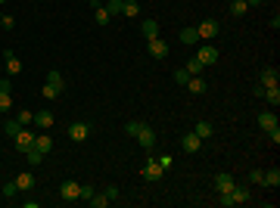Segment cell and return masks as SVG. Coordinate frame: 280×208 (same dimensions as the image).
I'll return each mask as SVG.
<instances>
[{"instance_id": "6da1fadb", "label": "cell", "mask_w": 280, "mask_h": 208, "mask_svg": "<svg viewBox=\"0 0 280 208\" xmlns=\"http://www.w3.org/2000/svg\"><path fill=\"white\" fill-rule=\"evenodd\" d=\"M249 202V187H234L231 193H221V205L231 208V205H243Z\"/></svg>"}, {"instance_id": "7a4b0ae2", "label": "cell", "mask_w": 280, "mask_h": 208, "mask_svg": "<svg viewBox=\"0 0 280 208\" xmlns=\"http://www.w3.org/2000/svg\"><path fill=\"white\" fill-rule=\"evenodd\" d=\"M143 180H150V184H156V180H162V174H165V168L159 165V159H150L147 165H143Z\"/></svg>"}, {"instance_id": "3957f363", "label": "cell", "mask_w": 280, "mask_h": 208, "mask_svg": "<svg viewBox=\"0 0 280 208\" xmlns=\"http://www.w3.org/2000/svg\"><path fill=\"white\" fill-rule=\"evenodd\" d=\"M196 31H199V40H212L218 31H221V25H218V19H202L196 25Z\"/></svg>"}, {"instance_id": "277c9868", "label": "cell", "mask_w": 280, "mask_h": 208, "mask_svg": "<svg viewBox=\"0 0 280 208\" xmlns=\"http://www.w3.org/2000/svg\"><path fill=\"white\" fill-rule=\"evenodd\" d=\"M196 59H199L202 65H215V62H218V47L206 40V44H202V47L196 50Z\"/></svg>"}, {"instance_id": "5b68a950", "label": "cell", "mask_w": 280, "mask_h": 208, "mask_svg": "<svg viewBox=\"0 0 280 208\" xmlns=\"http://www.w3.org/2000/svg\"><path fill=\"white\" fill-rule=\"evenodd\" d=\"M59 196H63L65 202H78V199H81V184H75V180H63Z\"/></svg>"}, {"instance_id": "8992f818", "label": "cell", "mask_w": 280, "mask_h": 208, "mask_svg": "<svg viewBox=\"0 0 280 208\" xmlns=\"http://www.w3.org/2000/svg\"><path fill=\"white\" fill-rule=\"evenodd\" d=\"M87 137H90V124H87V121H75V124H69V140H75V143H84Z\"/></svg>"}, {"instance_id": "52a82bcc", "label": "cell", "mask_w": 280, "mask_h": 208, "mask_svg": "<svg viewBox=\"0 0 280 208\" xmlns=\"http://www.w3.org/2000/svg\"><path fill=\"white\" fill-rule=\"evenodd\" d=\"M13 143H16V149H19V152H28V149H31V146H35V134H31V131H28V128H22V131H19V134H16V137H13Z\"/></svg>"}, {"instance_id": "ba28073f", "label": "cell", "mask_w": 280, "mask_h": 208, "mask_svg": "<svg viewBox=\"0 0 280 208\" xmlns=\"http://www.w3.org/2000/svg\"><path fill=\"white\" fill-rule=\"evenodd\" d=\"M134 140H137V143H140L143 149H152V146H156V131H152L150 124H143V128L137 131V137H134Z\"/></svg>"}, {"instance_id": "9c48e42d", "label": "cell", "mask_w": 280, "mask_h": 208, "mask_svg": "<svg viewBox=\"0 0 280 208\" xmlns=\"http://www.w3.org/2000/svg\"><path fill=\"white\" fill-rule=\"evenodd\" d=\"M258 84L261 87H277L280 84V72L277 69H261L258 72Z\"/></svg>"}, {"instance_id": "30bf717a", "label": "cell", "mask_w": 280, "mask_h": 208, "mask_svg": "<svg viewBox=\"0 0 280 208\" xmlns=\"http://www.w3.org/2000/svg\"><path fill=\"white\" fill-rule=\"evenodd\" d=\"M147 44H150V56H152V59H165V56H168V44L162 38H152V40H147Z\"/></svg>"}, {"instance_id": "8fae6325", "label": "cell", "mask_w": 280, "mask_h": 208, "mask_svg": "<svg viewBox=\"0 0 280 208\" xmlns=\"http://www.w3.org/2000/svg\"><path fill=\"white\" fill-rule=\"evenodd\" d=\"M181 149H184V152H199V149H202V140L190 131V134L181 137Z\"/></svg>"}, {"instance_id": "7c38bea8", "label": "cell", "mask_w": 280, "mask_h": 208, "mask_svg": "<svg viewBox=\"0 0 280 208\" xmlns=\"http://www.w3.org/2000/svg\"><path fill=\"white\" fill-rule=\"evenodd\" d=\"M3 62H6V75H19L22 72V62L13 50H3Z\"/></svg>"}, {"instance_id": "4fadbf2b", "label": "cell", "mask_w": 280, "mask_h": 208, "mask_svg": "<svg viewBox=\"0 0 280 208\" xmlns=\"http://www.w3.org/2000/svg\"><path fill=\"white\" fill-rule=\"evenodd\" d=\"M234 187H237L234 174H218V177H215V189H218V193H231Z\"/></svg>"}, {"instance_id": "5bb4252c", "label": "cell", "mask_w": 280, "mask_h": 208, "mask_svg": "<svg viewBox=\"0 0 280 208\" xmlns=\"http://www.w3.org/2000/svg\"><path fill=\"white\" fill-rule=\"evenodd\" d=\"M184 87L190 90V94H196V96H202V94L209 90V84H206V78H202V75H196V78H190V81H187Z\"/></svg>"}, {"instance_id": "9a60e30c", "label": "cell", "mask_w": 280, "mask_h": 208, "mask_svg": "<svg viewBox=\"0 0 280 208\" xmlns=\"http://www.w3.org/2000/svg\"><path fill=\"white\" fill-rule=\"evenodd\" d=\"M140 35L147 38V40L159 38V22H156V19H143V22H140Z\"/></svg>"}, {"instance_id": "2e32d148", "label": "cell", "mask_w": 280, "mask_h": 208, "mask_svg": "<svg viewBox=\"0 0 280 208\" xmlns=\"http://www.w3.org/2000/svg\"><path fill=\"white\" fill-rule=\"evenodd\" d=\"M277 124H280V121H277V115H274V112H261V115H258V128L265 131V134H268V131H274Z\"/></svg>"}, {"instance_id": "e0dca14e", "label": "cell", "mask_w": 280, "mask_h": 208, "mask_svg": "<svg viewBox=\"0 0 280 208\" xmlns=\"http://www.w3.org/2000/svg\"><path fill=\"white\" fill-rule=\"evenodd\" d=\"M35 124H38L41 131H50V128H53V115H50V109L35 112Z\"/></svg>"}, {"instance_id": "ac0fdd59", "label": "cell", "mask_w": 280, "mask_h": 208, "mask_svg": "<svg viewBox=\"0 0 280 208\" xmlns=\"http://www.w3.org/2000/svg\"><path fill=\"white\" fill-rule=\"evenodd\" d=\"M181 44H187V47L199 44V31H196V25H190V28H181Z\"/></svg>"}, {"instance_id": "d6986e66", "label": "cell", "mask_w": 280, "mask_h": 208, "mask_svg": "<svg viewBox=\"0 0 280 208\" xmlns=\"http://www.w3.org/2000/svg\"><path fill=\"white\" fill-rule=\"evenodd\" d=\"M31 149H38V152H50V149H53V140H50V134H35V146Z\"/></svg>"}, {"instance_id": "ffe728a7", "label": "cell", "mask_w": 280, "mask_h": 208, "mask_svg": "<svg viewBox=\"0 0 280 208\" xmlns=\"http://www.w3.org/2000/svg\"><path fill=\"white\" fill-rule=\"evenodd\" d=\"M16 187H19V193H22V189H31V187H35V174H28V171H22V174H16Z\"/></svg>"}, {"instance_id": "44dd1931", "label": "cell", "mask_w": 280, "mask_h": 208, "mask_svg": "<svg viewBox=\"0 0 280 208\" xmlns=\"http://www.w3.org/2000/svg\"><path fill=\"white\" fill-rule=\"evenodd\" d=\"M193 134H196L199 140H209V137H215V124H209V121H199L196 128H193Z\"/></svg>"}, {"instance_id": "7402d4cb", "label": "cell", "mask_w": 280, "mask_h": 208, "mask_svg": "<svg viewBox=\"0 0 280 208\" xmlns=\"http://www.w3.org/2000/svg\"><path fill=\"white\" fill-rule=\"evenodd\" d=\"M202 69H206V65H202L196 56H193V59H187V65H184V72L190 75V78H196V75H202Z\"/></svg>"}, {"instance_id": "603a6c76", "label": "cell", "mask_w": 280, "mask_h": 208, "mask_svg": "<svg viewBox=\"0 0 280 208\" xmlns=\"http://www.w3.org/2000/svg\"><path fill=\"white\" fill-rule=\"evenodd\" d=\"M25 162H28L31 168H41V165H44V152H38V149H28V152H25Z\"/></svg>"}, {"instance_id": "cb8c5ba5", "label": "cell", "mask_w": 280, "mask_h": 208, "mask_svg": "<svg viewBox=\"0 0 280 208\" xmlns=\"http://www.w3.org/2000/svg\"><path fill=\"white\" fill-rule=\"evenodd\" d=\"M261 187H280V168L265 171V180H261Z\"/></svg>"}, {"instance_id": "d4e9b609", "label": "cell", "mask_w": 280, "mask_h": 208, "mask_svg": "<svg viewBox=\"0 0 280 208\" xmlns=\"http://www.w3.org/2000/svg\"><path fill=\"white\" fill-rule=\"evenodd\" d=\"M261 99H265V103H271V106H280V87H265Z\"/></svg>"}, {"instance_id": "484cf974", "label": "cell", "mask_w": 280, "mask_h": 208, "mask_svg": "<svg viewBox=\"0 0 280 208\" xmlns=\"http://www.w3.org/2000/svg\"><path fill=\"white\" fill-rule=\"evenodd\" d=\"M122 16H128V19H140V3H137V0H128L125 10H122Z\"/></svg>"}, {"instance_id": "4316f807", "label": "cell", "mask_w": 280, "mask_h": 208, "mask_svg": "<svg viewBox=\"0 0 280 208\" xmlns=\"http://www.w3.org/2000/svg\"><path fill=\"white\" fill-rule=\"evenodd\" d=\"M93 16H97V22H100V25H109V22H112V16H109V10H106L103 3L93 6Z\"/></svg>"}, {"instance_id": "83f0119b", "label": "cell", "mask_w": 280, "mask_h": 208, "mask_svg": "<svg viewBox=\"0 0 280 208\" xmlns=\"http://www.w3.org/2000/svg\"><path fill=\"white\" fill-rule=\"evenodd\" d=\"M47 84H53L56 90H65V81H63V72H56V69H53V72L47 75Z\"/></svg>"}, {"instance_id": "f1b7e54d", "label": "cell", "mask_w": 280, "mask_h": 208, "mask_svg": "<svg viewBox=\"0 0 280 208\" xmlns=\"http://www.w3.org/2000/svg\"><path fill=\"white\" fill-rule=\"evenodd\" d=\"M246 10H249V3H246V0H234V3H231V16H234V19L246 16Z\"/></svg>"}, {"instance_id": "f546056e", "label": "cell", "mask_w": 280, "mask_h": 208, "mask_svg": "<svg viewBox=\"0 0 280 208\" xmlns=\"http://www.w3.org/2000/svg\"><path fill=\"white\" fill-rule=\"evenodd\" d=\"M106 10H109V16H112V19H115V16H122V10H125V3H122V0H106Z\"/></svg>"}, {"instance_id": "4dcf8cb0", "label": "cell", "mask_w": 280, "mask_h": 208, "mask_svg": "<svg viewBox=\"0 0 280 208\" xmlns=\"http://www.w3.org/2000/svg\"><path fill=\"white\" fill-rule=\"evenodd\" d=\"M87 205H90V208H106V205H109V199H106L103 193H93V196L87 199Z\"/></svg>"}, {"instance_id": "1f68e13d", "label": "cell", "mask_w": 280, "mask_h": 208, "mask_svg": "<svg viewBox=\"0 0 280 208\" xmlns=\"http://www.w3.org/2000/svg\"><path fill=\"white\" fill-rule=\"evenodd\" d=\"M16 121L22 124V128H28V124H35V112H28V109H22L19 115H16Z\"/></svg>"}, {"instance_id": "d6a6232c", "label": "cell", "mask_w": 280, "mask_h": 208, "mask_svg": "<svg viewBox=\"0 0 280 208\" xmlns=\"http://www.w3.org/2000/svg\"><path fill=\"white\" fill-rule=\"evenodd\" d=\"M0 193H3L6 199H16V193H19V187H16V180H6V184L0 187Z\"/></svg>"}, {"instance_id": "836d02e7", "label": "cell", "mask_w": 280, "mask_h": 208, "mask_svg": "<svg viewBox=\"0 0 280 208\" xmlns=\"http://www.w3.org/2000/svg\"><path fill=\"white\" fill-rule=\"evenodd\" d=\"M19 131H22V124H19V121H16V118H13V121H6V124H3V134H6V137H16V134H19Z\"/></svg>"}, {"instance_id": "e575fe53", "label": "cell", "mask_w": 280, "mask_h": 208, "mask_svg": "<svg viewBox=\"0 0 280 208\" xmlns=\"http://www.w3.org/2000/svg\"><path fill=\"white\" fill-rule=\"evenodd\" d=\"M261 180H265V171H261V168H252V171H249V184H252V187H261Z\"/></svg>"}, {"instance_id": "d590c367", "label": "cell", "mask_w": 280, "mask_h": 208, "mask_svg": "<svg viewBox=\"0 0 280 208\" xmlns=\"http://www.w3.org/2000/svg\"><path fill=\"white\" fill-rule=\"evenodd\" d=\"M41 94H44V99H56V96H63V90H56L53 84H44V90H41Z\"/></svg>"}, {"instance_id": "8d00e7d4", "label": "cell", "mask_w": 280, "mask_h": 208, "mask_svg": "<svg viewBox=\"0 0 280 208\" xmlns=\"http://www.w3.org/2000/svg\"><path fill=\"white\" fill-rule=\"evenodd\" d=\"M143 128V121H128L125 124V134H131V137H137V131Z\"/></svg>"}, {"instance_id": "74e56055", "label": "cell", "mask_w": 280, "mask_h": 208, "mask_svg": "<svg viewBox=\"0 0 280 208\" xmlns=\"http://www.w3.org/2000/svg\"><path fill=\"white\" fill-rule=\"evenodd\" d=\"M13 109V99H10V94H0V112H10Z\"/></svg>"}, {"instance_id": "f35d334b", "label": "cell", "mask_w": 280, "mask_h": 208, "mask_svg": "<svg viewBox=\"0 0 280 208\" xmlns=\"http://www.w3.org/2000/svg\"><path fill=\"white\" fill-rule=\"evenodd\" d=\"M0 28H3V31H13V28H16V19H13V16H3V19H0Z\"/></svg>"}, {"instance_id": "ab89813d", "label": "cell", "mask_w": 280, "mask_h": 208, "mask_svg": "<svg viewBox=\"0 0 280 208\" xmlns=\"http://www.w3.org/2000/svg\"><path fill=\"white\" fill-rule=\"evenodd\" d=\"M93 193H97V189H93L90 184H81V199H84V202H87V199H90Z\"/></svg>"}, {"instance_id": "60d3db41", "label": "cell", "mask_w": 280, "mask_h": 208, "mask_svg": "<svg viewBox=\"0 0 280 208\" xmlns=\"http://www.w3.org/2000/svg\"><path fill=\"white\" fill-rule=\"evenodd\" d=\"M103 196L109 199V202H115V199H118V187H106V189H103Z\"/></svg>"}, {"instance_id": "b9f144b4", "label": "cell", "mask_w": 280, "mask_h": 208, "mask_svg": "<svg viewBox=\"0 0 280 208\" xmlns=\"http://www.w3.org/2000/svg\"><path fill=\"white\" fill-rule=\"evenodd\" d=\"M174 81H177V84H187V81H190V75H187L184 69H177V72H174Z\"/></svg>"}, {"instance_id": "7bdbcfd3", "label": "cell", "mask_w": 280, "mask_h": 208, "mask_svg": "<svg viewBox=\"0 0 280 208\" xmlns=\"http://www.w3.org/2000/svg\"><path fill=\"white\" fill-rule=\"evenodd\" d=\"M13 84H10V78H0V94H10Z\"/></svg>"}, {"instance_id": "ee69618b", "label": "cell", "mask_w": 280, "mask_h": 208, "mask_svg": "<svg viewBox=\"0 0 280 208\" xmlns=\"http://www.w3.org/2000/svg\"><path fill=\"white\" fill-rule=\"evenodd\" d=\"M268 137H271V143L277 146V143H280V128H274V131H268Z\"/></svg>"}, {"instance_id": "f6af8a7d", "label": "cell", "mask_w": 280, "mask_h": 208, "mask_svg": "<svg viewBox=\"0 0 280 208\" xmlns=\"http://www.w3.org/2000/svg\"><path fill=\"white\" fill-rule=\"evenodd\" d=\"M159 165L168 171V168H172V155H159Z\"/></svg>"}, {"instance_id": "bcb514c9", "label": "cell", "mask_w": 280, "mask_h": 208, "mask_svg": "<svg viewBox=\"0 0 280 208\" xmlns=\"http://www.w3.org/2000/svg\"><path fill=\"white\" fill-rule=\"evenodd\" d=\"M261 94H265V87H261V84L252 87V96H256V99H261Z\"/></svg>"}, {"instance_id": "7dc6e473", "label": "cell", "mask_w": 280, "mask_h": 208, "mask_svg": "<svg viewBox=\"0 0 280 208\" xmlns=\"http://www.w3.org/2000/svg\"><path fill=\"white\" fill-rule=\"evenodd\" d=\"M246 3H249V6H258V3H261V0H246Z\"/></svg>"}, {"instance_id": "c3c4849f", "label": "cell", "mask_w": 280, "mask_h": 208, "mask_svg": "<svg viewBox=\"0 0 280 208\" xmlns=\"http://www.w3.org/2000/svg\"><path fill=\"white\" fill-rule=\"evenodd\" d=\"M3 3H6V0H0V6H3Z\"/></svg>"}, {"instance_id": "681fc988", "label": "cell", "mask_w": 280, "mask_h": 208, "mask_svg": "<svg viewBox=\"0 0 280 208\" xmlns=\"http://www.w3.org/2000/svg\"><path fill=\"white\" fill-rule=\"evenodd\" d=\"M122 3H128V0H122Z\"/></svg>"}, {"instance_id": "f907efd6", "label": "cell", "mask_w": 280, "mask_h": 208, "mask_svg": "<svg viewBox=\"0 0 280 208\" xmlns=\"http://www.w3.org/2000/svg\"><path fill=\"white\" fill-rule=\"evenodd\" d=\"M100 3H106V0H100Z\"/></svg>"}, {"instance_id": "816d5d0a", "label": "cell", "mask_w": 280, "mask_h": 208, "mask_svg": "<svg viewBox=\"0 0 280 208\" xmlns=\"http://www.w3.org/2000/svg\"><path fill=\"white\" fill-rule=\"evenodd\" d=\"M0 19H3V16H0Z\"/></svg>"}, {"instance_id": "f5cc1de1", "label": "cell", "mask_w": 280, "mask_h": 208, "mask_svg": "<svg viewBox=\"0 0 280 208\" xmlns=\"http://www.w3.org/2000/svg\"><path fill=\"white\" fill-rule=\"evenodd\" d=\"M0 75H3V72H0Z\"/></svg>"}]
</instances>
